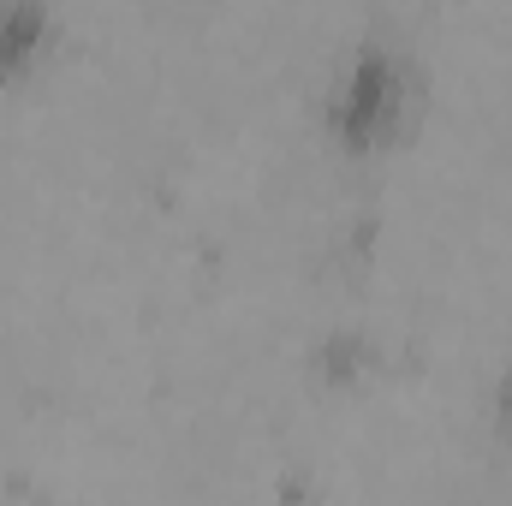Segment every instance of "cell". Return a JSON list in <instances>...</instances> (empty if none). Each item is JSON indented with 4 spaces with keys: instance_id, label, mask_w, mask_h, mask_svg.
Wrapping results in <instances>:
<instances>
[{
    "instance_id": "obj_2",
    "label": "cell",
    "mask_w": 512,
    "mask_h": 506,
    "mask_svg": "<svg viewBox=\"0 0 512 506\" xmlns=\"http://www.w3.org/2000/svg\"><path fill=\"white\" fill-rule=\"evenodd\" d=\"M48 36H54L48 0H0V90L36 72Z\"/></svg>"
},
{
    "instance_id": "obj_4",
    "label": "cell",
    "mask_w": 512,
    "mask_h": 506,
    "mask_svg": "<svg viewBox=\"0 0 512 506\" xmlns=\"http://www.w3.org/2000/svg\"><path fill=\"white\" fill-rule=\"evenodd\" d=\"M495 429L512 441V364H507V376H501V387H495Z\"/></svg>"
},
{
    "instance_id": "obj_3",
    "label": "cell",
    "mask_w": 512,
    "mask_h": 506,
    "mask_svg": "<svg viewBox=\"0 0 512 506\" xmlns=\"http://www.w3.org/2000/svg\"><path fill=\"white\" fill-rule=\"evenodd\" d=\"M370 346L364 340H352V334H340V340H328L322 352H316V364H322V376L328 381H358L364 370H370Z\"/></svg>"
},
{
    "instance_id": "obj_1",
    "label": "cell",
    "mask_w": 512,
    "mask_h": 506,
    "mask_svg": "<svg viewBox=\"0 0 512 506\" xmlns=\"http://www.w3.org/2000/svg\"><path fill=\"white\" fill-rule=\"evenodd\" d=\"M417 96H423L417 66L399 48H387L382 36H370L328 90V137H334V149L376 155L387 143H399L405 120L417 114Z\"/></svg>"
}]
</instances>
